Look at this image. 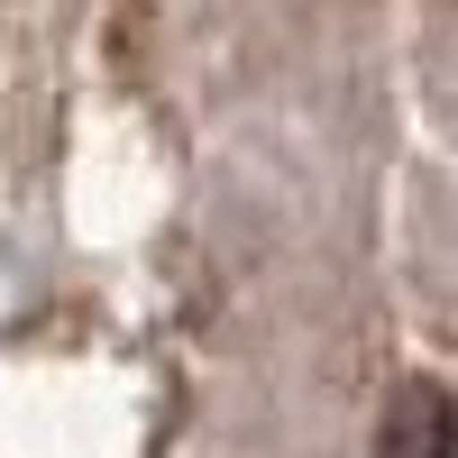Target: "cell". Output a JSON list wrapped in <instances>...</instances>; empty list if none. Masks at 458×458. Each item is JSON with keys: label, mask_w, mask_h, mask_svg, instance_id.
Returning <instances> with one entry per match:
<instances>
[{"label": "cell", "mask_w": 458, "mask_h": 458, "mask_svg": "<svg viewBox=\"0 0 458 458\" xmlns=\"http://www.w3.org/2000/svg\"><path fill=\"white\" fill-rule=\"evenodd\" d=\"M386 458H458V412L431 386H412L394 403V422H386Z\"/></svg>", "instance_id": "obj_1"}]
</instances>
